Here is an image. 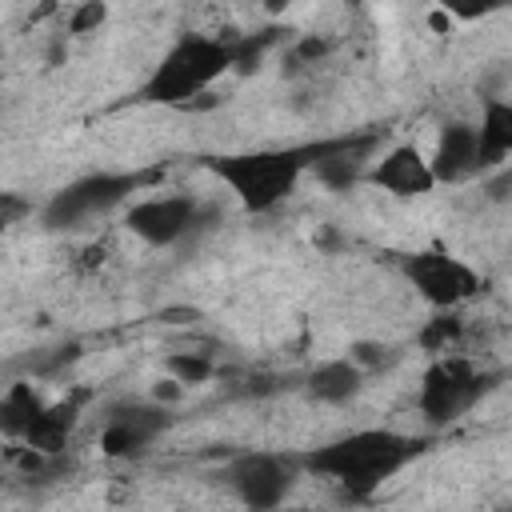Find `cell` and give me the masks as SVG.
Returning <instances> with one entry per match:
<instances>
[{"mask_svg":"<svg viewBox=\"0 0 512 512\" xmlns=\"http://www.w3.org/2000/svg\"><path fill=\"white\" fill-rule=\"evenodd\" d=\"M24 216H32V200H24V196H16V192H0V224L12 228V224H20Z\"/></svg>","mask_w":512,"mask_h":512,"instance_id":"cb8c5ba5","label":"cell"},{"mask_svg":"<svg viewBox=\"0 0 512 512\" xmlns=\"http://www.w3.org/2000/svg\"><path fill=\"white\" fill-rule=\"evenodd\" d=\"M504 4L508 0H436V8H444L452 20H484Z\"/></svg>","mask_w":512,"mask_h":512,"instance_id":"603a6c76","label":"cell"},{"mask_svg":"<svg viewBox=\"0 0 512 512\" xmlns=\"http://www.w3.org/2000/svg\"><path fill=\"white\" fill-rule=\"evenodd\" d=\"M108 20V0H80L68 16V36H92Z\"/></svg>","mask_w":512,"mask_h":512,"instance_id":"44dd1931","label":"cell"},{"mask_svg":"<svg viewBox=\"0 0 512 512\" xmlns=\"http://www.w3.org/2000/svg\"><path fill=\"white\" fill-rule=\"evenodd\" d=\"M184 388H188V384H180L176 376H164V380H156V384H152V400H160V404H168V408H172V404H180Z\"/></svg>","mask_w":512,"mask_h":512,"instance_id":"484cf974","label":"cell"},{"mask_svg":"<svg viewBox=\"0 0 512 512\" xmlns=\"http://www.w3.org/2000/svg\"><path fill=\"white\" fill-rule=\"evenodd\" d=\"M348 356L372 376V372H380V368H392V364L400 360V348H396V344H384V340H356V344L348 348Z\"/></svg>","mask_w":512,"mask_h":512,"instance_id":"ffe728a7","label":"cell"},{"mask_svg":"<svg viewBox=\"0 0 512 512\" xmlns=\"http://www.w3.org/2000/svg\"><path fill=\"white\" fill-rule=\"evenodd\" d=\"M204 168L232 188L240 208L248 212H272L284 204L304 168H312V144L308 148H256V152H228V156H204Z\"/></svg>","mask_w":512,"mask_h":512,"instance_id":"7a4b0ae2","label":"cell"},{"mask_svg":"<svg viewBox=\"0 0 512 512\" xmlns=\"http://www.w3.org/2000/svg\"><path fill=\"white\" fill-rule=\"evenodd\" d=\"M324 56H328V40H320V36H304V40H296V44H292V52L284 56V68L292 64V72H300V68L320 64Z\"/></svg>","mask_w":512,"mask_h":512,"instance_id":"7402d4cb","label":"cell"},{"mask_svg":"<svg viewBox=\"0 0 512 512\" xmlns=\"http://www.w3.org/2000/svg\"><path fill=\"white\" fill-rule=\"evenodd\" d=\"M424 452V440L392 432V428H360L348 436H336L320 448H308L300 456V468L312 476L336 480L352 500H368L384 480H392L400 468H408Z\"/></svg>","mask_w":512,"mask_h":512,"instance_id":"6da1fadb","label":"cell"},{"mask_svg":"<svg viewBox=\"0 0 512 512\" xmlns=\"http://www.w3.org/2000/svg\"><path fill=\"white\" fill-rule=\"evenodd\" d=\"M364 368L352 356H336V360H320L308 376H304V392L316 404H348L360 396L364 388Z\"/></svg>","mask_w":512,"mask_h":512,"instance_id":"5bb4252c","label":"cell"},{"mask_svg":"<svg viewBox=\"0 0 512 512\" xmlns=\"http://www.w3.org/2000/svg\"><path fill=\"white\" fill-rule=\"evenodd\" d=\"M460 332H464V320L456 316V308H436V316L416 332V344L432 356H444L460 340Z\"/></svg>","mask_w":512,"mask_h":512,"instance_id":"e0dca14e","label":"cell"},{"mask_svg":"<svg viewBox=\"0 0 512 512\" xmlns=\"http://www.w3.org/2000/svg\"><path fill=\"white\" fill-rule=\"evenodd\" d=\"M344 4H352V8H360V4H364V0H344Z\"/></svg>","mask_w":512,"mask_h":512,"instance_id":"f1b7e54d","label":"cell"},{"mask_svg":"<svg viewBox=\"0 0 512 512\" xmlns=\"http://www.w3.org/2000/svg\"><path fill=\"white\" fill-rule=\"evenodd\" d=\"M484 196L488 200H512V164L508 160L492 168V176L484 180Z\"/></svg>","mask_w":512,"mask_h":512,"instance_id":"d4e9b609","label":"cell"},{"mask_svg":"<svg viewBox=\"0 0 512 512\" xmlns=\"http://www.w3.org/2000/svg\"><path fill=\"white\" fill-rule=\"evenodd\" d=\"M428 24L436 28V36H452L456 32V20L444 12V8H432V16H428Z\"/></svg>","mask_w":512,"mask_h":512,"instance_id":"4316f807","label":"cell"},{"mask_svg":"<svg viewBox=\"0 0 512 512\" xmlns=\"http://www.w3.org/2000/svg\"><path fill=\"white\" fill-rule=\"evenodd\" d=\"M492 388V376L480 372L468 356H436L416 388V408L424 416L428 428H448L456 424L464 412H472Z\"/></svg>","mask_w":512,"mask_h":512,"instance_id":"277c9868","label":"cell"},{"mask_svg":"<svg viewBox=\"0 0 512 512\" xmlns=\"http://www.w3.org/2000/svg\"><path fill=\"white\" fill-rule=\"evenodd\" d=\"M476 128H480V152H484V172H488L512 156V100L484 96Z\"/></svg>","mask_w":512,"mask_h":512,"instance_id":"9a60e30c","label":"cell"},{"mask_svg":"<svg viewBox=\"0 0 512 512\" xmlns=\"http://www.w3.org/2000/svg\"><path fill=\"white\" fill-rule=\"evenodd\" d=\"M300 472V456H280V452H240L224 464V484L232 488V496L256 512L280 508L296 484Z\"/></svg>","mask_w":512,"mask_h":512,"instance_id":"52a82bcc","label":"cell"},{"mask_svg":"<svg viewBox=\"0 0 512 512\" xmlns=\"http://www.w3.org/2000/svg\"><path fill=\"white\" fill-rule=\"evenodd\" d=\"M168 424H172L168 404H160L152 396L148 400H120L104 412L100 452L108 460H136L168 432Z\"/></svg>","mask_w":512,"mask_h":512,"instance_id":"ba28073f","label":"cell"},{"mask_svg":"<svg viewBox=\"0 0 512 512\" xmlns=\"http://www.w3.org/2000/svg\"><path fill=\"white\" fill-rule=\"evenodd\" d=\"M368 184H376L380 192L396 196V200H416V196H428L440 180L432 172V160L416 148V144H392L388 152H380L372 164H368Z\"/></svg>","mask_w":512,"mask_h":512,"instance_id":"30bf717a","label":"cell"},{"mask_svg":"<svg viewBox=\"0 0 512 512\" xmlns=\"http://www.w3.org/2000/svg\"><path fill=\"white\" fill-rule=\"evenodd\" d=\"M136 184H140V176H132V172H92V176H80V180L56 188L48 196V204L40 208V220L52 232L84 228L88 220L108 216L112 208H120L136 192Z\"/></svg>","mask_w":512,"mask_h":512,"instance_id":"5b68a950","label":"cell"},{"mask_svg":"<svg viewBox=\"0 0 512 512\" xmlns=\"http://www.w3.org/2000/svg\"><path fill=\"white\" fill-rule=\"evenodd\" d=\"M224 72H232V40L228 36L184 32L164 52V60L152 68V76L144 80L140 96L148 104L188 108V104H196V96H208V88Z\"/></svg>","mask_w":512,"mask_h":512,"instance_id":"3957f363","label":"cell"},{"mask_svg":"<svg viewBox=\"0 0 512 512\" xmlns=\"http://www.w3.org/2000/svg\"><path fill=\"white\" fill-rule=\"evenodd\" d=\"M40 412H44V396L36 392V384L32 380H16L0 396V432L8 440H24Z\"/></svg>","mask_w":512,"mask_h":512,"instance_id":"2e32d148","label":"cell"},{"mask_svg":"<svg viewBox=\"0 0 512 512\" xmlns=\"http://www.w3.org/2000/svg\"><path fill=\"white\" fill-rule=\"evenodd\" d=\"M276 32L280 28H268V32H244V36H228L232 40V72H240V76H248V72H256L260 68V60H264V52H268V44L276 40Z\"/></svg>","mask_w":512,"mask_h":512,"instance_id":"ac0fdd59","label":"cell"},{"mask_svg":"<svg viewBox=\"0 0 512 512\" xmlns=\"http://www.w3.org/2000/svg\"><path fill=\"white\" fill-rule=\"evenodd\" d=\"M400 276L416 288V296L432 308H460L480 292V272L444 252V248H420V252H404L400 256Z\"/></svg>","mask_w":512,"mask_h":512,"instance_id":"8992f818","label":"cell"},{"mask_svg":"<svg viewBox=\"0 0 512 512\" xmlns=\"http://www.w3.org/2000/svg\"><path fill=\"white\" fill-rule=\"evenodd\" d=\"M432 172L440 184H464L484 172V152H480V128L468 120H452L440 128L436 148H432Z\"/></svg>","mask_w":512,"mask_h":512,"instance_id":"8fae6325","label":"cell"},{"mask_svg":"<svg viewBox=\"0 0 512 512\" xmlns=\"http://www.w3.org/2000/svg\"><path fill=\"white\" fill-rule=\"evenodd\" d=\"M164 372L176 376L180 384L196 388V384H208V380L216 376V364H212L208 352H172V356L164 360Z\"/></svg>","mask_w":512,"mask_h":512,"instance_id":"d6986e66","label":"cell"},{"mask_svg":"<svg viewBox=\"0 0 512 512\" xmlns=\"http://www.w3.org/2000/svg\"><path fill=\"white\" fill-rule=\"evenodd\" d=\"M84 404H88V392H72V396L56 400V404H44V412L32 420L24 444H32V448H40L48 456H64V448H68V440H72V432H76V424L84 416Z\"/></svg>","mask_w":512,"mask_h":512,"instance_id":"4fadbf2b","label":"cell"},{"mask_svg":"<svg viewBox=\"0 0 512 512\" xmlns=\"http://www.w3.org/2000/svg\"><path fill=\"white\" fill-rule=\"evenodd\" d=\"M260 4H264L268 16H284V12L292 8V0H260Z\"/></svg>","mask_w":512,"mask_h":512,"instance_id":"83f0119b","label":"cell"},{"mask_svg":"<svg viewBox=\"0 0 512 512\" xmlns=\"http://www.w3.org/2000/svg\"><path fill=\"white\" fill-rule=\"evenodd\" d=\"M200 224V200L188 192H172V196H144L136 204H128L124 212V228L144 240L148 248H172L184 236H192Z\"/></svg>","mask_w":512,"mask_h":512,"instance_id":"9c48e42d","label":"cell"},{"mask_svg":"<svg viewBox=\"0 0 512 512\" xmlns=\"http://www.w3.org/2000/svg\"><path fill=\"white\" fill-rule=\"evenodd\" d=\"M372 152H376V136L324 140V144H312V168H316L320 184L344 192V188H352L368 176V160H376Z\"/></svg>","mask_w":512,"mask_h":512,"instance_id":"7c38bea8","label":"cell"}]
</instances>
